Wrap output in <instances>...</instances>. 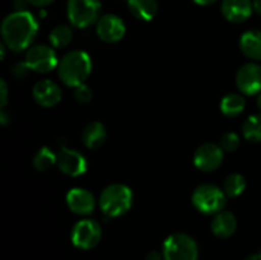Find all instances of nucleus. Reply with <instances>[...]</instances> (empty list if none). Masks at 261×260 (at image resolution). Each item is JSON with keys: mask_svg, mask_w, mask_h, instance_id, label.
Instances as JSON below:
<instances>
[{"mask_svg": "<svg viewBox=\"0 0 261 260\" xmlns=\"http://www.w3.org/2000/svg\"><path fill=\"white\" fill-rule=\"evenodd\" d=\"M37 31V20L30 12H14L7 15L2 23L3 43L12 51L19 53L30 47Z\"/></svg>", "mask_w": 261, "mask_h": 260, "instance_id": "f257e3e1", "label": "nucleus"}, {"mask_svg": "<svg viewBox=\"0 0 261 260\" xmlns=\"http://www.w3.org/2000/svg\"><path fill=\"white\" fill-rule=\"evenodd\" d=\"M91 73L92 60L88 54L84 51H70L59 61V78L68 87L75 88V87L81 86L88 79Z\"/></svg>", "mask_w": 261, "mask_h": 260, "instance_id": "f03ea898", "label": "nucleus"}, {"mask_svg": "<svg viewBox=\"0 0 261 260\" xmlns=\"http://www.w3.org/2000/svg\"><path fill=\"white\" fill-rule=\"evenodd\" d=\"M99 208L107 218H117L130 211L133 205V191L122 184H112L103 189L99 196Z\"/></svg>", "mask_w": 261, "mask_h": 260, "instance_id": "7ed1b4c3", "label": "nucleus"}, {"mask_svg": "<svg viewBox=\"0 0 261 260\" xmlns=\"http://www.w3.org/2000/svg\"><path fill=\"white\" fill-rule=\"evenodd\" d=\"M101 0H68L66 14L75 28H87L98 22L101 17Z\"/></svg>", "mask_w": 261, "mask_h": 260, "instance_id": "20e7f679", "label": "nucleus"}, {"mask_svg": "<svg viewBox=\"0 0 261 260\" xmlns=\"http://www.w3.org/2000/svg\"><path fill=\"white\" fill-rule=\"evenodd\" d=\"M226 194L218 186L203 184L194 190L191 201L200 213L217 214L223 211L226 205Z\"/></svg>", "mask_w": 261, "mask_h": 260, "instance_id": "39448f33", "label": "nucleus"}, {"mask_svg": "<svg viewBox=\"0 0 261 260\" xmlns=\"http://www.w3.org/2000/svg\"><path fill=\"white\" fill-rule=\"evenodd\" d=\"M199 249L195 240L189 235L172 233L163 242L165 260H198Z\"/></svg>", "mask_w": 261, "mask_h": 260, "instance_id": "423d86ee", "label": "nucleus"}, {"mask_svg": "<svg viewBox=\"0 0 261 260\" xmlns=\"http://www.w3.org/2000/svg\"><path fill=\"white\" fill-rule=\"evenodd\" d=\"M102 237V228L94 219H82L71 229V242L81 250H91L98 245Z\"/></svg>", "mask_w": 261, "mask_h": 260, "instance_id": "0eeeda50", "label": "nucleus"}, {"mask_svg": "<svg viewBox=\"0 0 261 260\" xmlns=\"http://www.w3.org/2000/svg\"><path fill=\"white\" fill-rule=\"evenodd\" d=\"M24 63L27 64L30 70L41 74L50 73L59 65L55 50L46 45H36L28 48Z\"/></svg>", "mask_w": 261, "mask_h": 260, "instance_id": "6e6552de", "label": "nucleus"}, {"mask_svg": "<svg viewBox=\"0 0 261 260\" xmlns=\"http://www.w3.org/2000/svg\"><path fill=\"white\" fill-rule=\"evenodd\" d=\"M224 158V150L219 144L205 143L201 144L194 154V165L203 172H213L221 167Z\"/></svg>", "mask_w": 261, "mask_h": 260, "instance_id": "1a4fd4ad", "label": "nucleus"}, {"mask_svg": "<svg viewBox=\"0 0 261 260\" xmlns=\"http://www.w3.org/2000/svg\"><path fill=\"white\" fill-rule=\"evenodd\" d=\"M56 165L64 175L70 177H78L83 175L88 167L86 157L82 153L66 147L61 148L60 152L56 154Z\"/></svg>", "mask_w": 261, "mask_h": 260, "instance_id": "9d476101", "label": "nucleus"}, {"mask_svg": "<svg viewBox=\"0 0 261 260\" xmlns=\"http://www.w3.org/2000/svg\"><path fill=\"white\" fill-rule=\"evenodd\" d=\"M236 86L242 94L255 96L261 92V66L256 63H247L236 74Z\"/></svg>", "mask_w": 261, "mask_h": 260, "instance_id": "9b49d317", "label": "nucleus"}, {"mask_svg": "<svg viewBox=\"0 0 261 260\" xmlns=\"http://www.w3.org/2000/svg\"><path fill=\"white\" fill-rule=\"evenodd\" d=\"M96 32L103 42L115 43L124 38L126 27H125L124 20L119 15L105 14L97 22Z\"/></svg>", "mask_w": 261, "mask_h": 260, "instance_id": "f8f14e48", "label": "nucleus"}, {"mask_svg": "<svg viewBox=\"0 0 261 260\" xmlns=\"http://www.w3.org/2000/svg\"><path fill=\"white\" fill-rule=\"evenodd\" d=\"M66 204L73 213L88 216L96 208V199L86 189L74 188L66 194Z\"/></svg>", "mask_w": 261, "mask_h": 260, "instance_id": "ddd939ff", "label": "nucleus"}, {"mask_svg": "<svg viewBox=\"0 0 261 260\" xmlns=\"http://www.w3.org/2000/svg\"><path fill=\"white\" fill-rule=\"evenodd\" d=\"M33 98L40 106L42 107H54L61 101V89L55 82L50 79H43L37 82L33 87Z\"/></svg>", "mask_w": 261, "mask_h": 260, "instance_id": "4468645a", "label": "nucleus"}, {"mask_svg": "<svg viewBox=\"0 0 261 260\" xmlns=\"http://www.w3.org/2000/svg\"><path fill=\"white\" fill-rule=\"evenodd\" d=\"M221 12L229 22L242 23L251 17L254 8L251 0H222Z\"/></svg>", "mask_w": 261, "mask_h": 260, "instance_id": "2eb2a0df", "label": "nucleus"}, {"mask_svg": "<svg viewBox=\"0 0 261 260\" xmlns=\"http://www.w3.org/2000/svg\"><path fill=\"white\" fill-rule=\"evenodd\" d=\"M212 232L218 239H228L236 232L237 219L233 213L228 211H222L214 214V218L211 223Z\"/></svg>", "mask_w": 261, "mask_h": 260, "instance_id": "dca6fc26", "label": "nucleus"}, {"mask_svg": "<svg viewBox=\"0 0 261 260\" xmlns=\"http://www.w3.org/2000/svg\"><path fill=\"white\" fill-rule=\"evenodd\" d=\"M240 48L246 58L254 61L261 60V31H246L240 38Z\"/></svg>", "mask_w": 261, "mask_h": 260, "instance_id": "f3484780", "label": "nucleus"}, {"mask_svg": "<svg viewBox=\"0 0 261 260\" xmlns=\"http://www.w3.org/2000/svg\"><path fill=\"white\" fill-rule=\"evenodd\" d=\"M107 138L106 127L99 121H91L86 125L82 133V140L88 149H97Z\"/></svg>", "mask_w": 261, "mask_h": 260, "instance_id": "a211bd4d", "label": "nucleus"}, {"mask_svg": "<svg viewBox=\"0 0 261 260\" xmlns=\"http://www.w3.org/2000/svg\"><path fill=\"white\" fill-rule=\"evenodd\" d=\"M127 8L137 19L149 22L157 15V0H127Z\"/></svg>", "mask_w": 261, "mask_h": 260, "instance_id": "6ab92c4d", "label": "nucleus"}, {"mask_svg": "<svg viewBox=\"0 0 261 260\" xmlns=\"http://www.w3.org/2000/svg\"><path fill=\"white\" fill-rule=\"evenodd\" d=\"M221 111L227 117H237L244 112L246 107V99L242 94L229 93L221 101Z\"/></svg>", "mask_w": 261, "mask_h": 260, "instance_id": "aec40b11", "label": "nucleus"}, {"mask_svg": "<svg viewBox=\"0 0 261 260\" xmlns=\"http://www.w3.org/2000/svg\"><path fill=\"white\" fill-rule=\"evenodd\" d=\"M246 189V178L241 173H231L223 183V191L228 198H237Z\"/></svg>", "mask_w": 261, "mask_h": 260, "instance_id": "412c9836", "label": "nucleus"}, {"mask_svg": "<svg viewBox=\"0 0 261 260\" xmlns=\"http://www.w3.org/2000/svg\"><path fill=\"white\" fill-rule=\"evenodd\" d=\"M245 139L251 143H261V114L251 115L242 125Z\"/></svg>", "mask_w": 261, "mask_h": 260, "instance_id": "4be33fe9", "label": "nucleus"}, {"mask_svg": "<svg viewBox=\"0 0 261 260\" xmlns=\"http://www.w3.org/2000/svg\"><path fill=\"white\" fill-rule=\"evenodd\" d=\"M73 40V30L65 24L56 25L50 32V42L55 48H64Z\"/></svg>", "mask_w": 261, "mask_h": 260, "instance_id": "5701e85b", "label": "nucleus"}, {"mask_svg": "<svg viewBox=\"0 0 261 260\" xmlns=\"http://www.w3.org/2000/svg\"><path fill=\"white\" fill-rule=\"evenodd\" d=\"M54 165H56V154H54L48 148L43 147L36 153V155L33 157V167L36 168L40 172L43 171H47L48 168L53 167Z\"/></svg>", "mask_w": 261, "mask_h": 260, "instance_id": "b1692460", "label": "nucleus"}, {"mask_svg": "<svg viewBox=\"0 0 261 260\" xmlns=\"http://www.w3.org/2000/svg\"><path fill=\"white\" fill-rule=\"evenodd\" d=\"M219 147L224 150V152H234L239 149L240 147V137L236 133H226L219 139Z\"/></svg>", "mask_w": 261, "mask_h": 260, "instance_id": "393cba45", "label": "nucleus"}, {"mask_svg": "<svg viewBox=\"0 0 261 260\" xmlns=\"http://www.w3.org/2000/svg\"><path fill=\"white\" fill-rule=\"evenodd\" d=\"M74 98L79 103H89L92 101V98H93V92H92V89L87 84L83 83L74 88Z\"/></svg>", "mask_w": 261, "mask_h": 260, "instance_id": "a878e982", "label": "nucleus"}, {"mask_svg": "<svg viewBox=\"0 0 261 260\" xmlns=\"http://www.w3.org/2000/svg\"><path fill=\"white\" fill-rule=\"evenodd\" d=\"M28 70H30V68L27 66V64H25V63H17L14 66H13L12 73H13V75L15 76V78L22 79V78H24L25 75H27Z\"/></svg>", "mask_w": 261, "mask_h": 260, "instance_id": "bb28decb", "label": "nucleus"}, {"mask_svg": "<svg viewBox=\"0 0 261 260\" xmlns=\"http://www.w3.org/2000/svg\"><path fill=\"white\" fill-rule=\"evenodd\" d=\"M7 102H8V87L4 79H2V81H0V105H2V109H4Z\"/></svg>", "mask_w": 261, "mask_h": 260, "instance_id": "cd10ccee", "label": "nucleus"}, {"mask_svg": "<svg viewBox=\"0 0 261 260\" xmlns=\"http://www.w3.org/2000/svg\"><path fill=\"white\" fill-rule=\"evenodd\" d=\"M28 4L33 5V7H37V8H45L47 5L53 4L55 0H27Z\"/></svg>", "mask_w": 261, "mask_h": 260, "instance_id": "c85d7f7f", "label": "nucleus"}, {"mask_svg": "<svg viewBox=\"0 0 261 260\" xmlns=\"http://www.w3.org/2000/svg\"><path fill=\"white\" fill-rule=\"evenodd\" d=\"M145 260H165V257H163V254H161V252L150 251L145 256Z\"/></svg>", "mask_w": 261, "mask_h": 260, "instance_id": "c756f323", "label": "nucleus"}, {"mask_svg": "<svg viewBox=\"0 0 261 260\" xmlns=\"http://www.w3.org/2000/svg\"><path fill=\"white\" fill-rule=\"evenodd\" d=\"M27 4H28L27 0H15L14 2L15 12H22V10H25V5Z\"/></svg>", "mask_w": 261, "mask_h": 260, "instance_id": "7c9ffc66", "label": "nucleus"}, {"mask_svg": "<svg viewBox=\"0 0 261 260\" xmlns=\"http://www.w3.org/2000/svg\"><path fill=\"white\" fill-rule=\"evenodd\" d=\"M252 8L255 13L261 15V0H252Z\"/></svg>", "mask_w": 261, "mask_h": 260, "instance_id": "2f4dec72", "label": "nucleus"}, {"mask_svg": "<svg viewBox=\"0 0 261 260\" xmlns=\"http://www.w3.org/2000/svg\"><path fill=\"white\" fill-rule=\"evenodd\" d=\"M194 3H196L198 5H203V7H206V5H212L213 3H216L217 0H193Z\"/></svg>", "mask_w": 261, "mask_h": 260, "instance_id": "473e14b6", "label": "nucleus"}, {"mask_svg": "<svg viewBox=\"0 0 261 260\" xmlns=\"http://www.w3.org/2000/svg\"><path fill=\"white\" fill-rule=\"evenodd\" d=\"M0 120H2L3 125H7L8 116H7V112H5V109H2V111H0Z\"/></svg>", "mask_w": 261, "mask_h": 260, "instance_id": "72a5a7b5", "label": "nucleus"}, {"mask_svg": "<svg viewBox=\"0 0 261 260\" xmlns=\"http://www.w3.org/2000/svg\"><path fill=\"white\" fill-rule=\"evenodd\" d=\"M245 260H261V252H257V254L250 255L249 257H246Z\"/></svg>", "mask_w": 261, "mask_h": 260, "instance_id": "f704fd0d", "label": "nucleus"}, {"mask_svg": "<svg viewBox=\"0 0 261 260\" xmlns=\"http://www.w3.org/2000/svg\"><path fill=\"white\" fill-rule=\"evenodd\" d=\"M256 105L257 107H259V110L261 111V92L259 93V96H257V99H256Z\"/></svg>", "mask_w": 261, "mask_h": 260, "instance_id": "c9c22d12", "label": "nucleus"}]
</instances>
